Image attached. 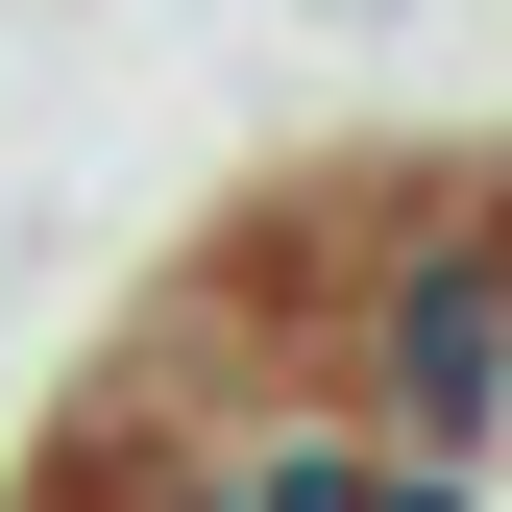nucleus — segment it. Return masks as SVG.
I'll list each match as a JSON object with an SVG mask.
<instances>
[{"label": "nucleus", "instance_id": "nucleus-2", "mask_svg": "<svg viewBox=\"0 0 512 512\" xmlns=\"http://www.w3.org/2000/svg\"><path fill=\"white\" fill-rule=\"evenodd\" d=\"M366 464H391L366 415H244V439H196V488H220V512H366Z\"/></svg>", "mask_w": 512, "mask_h": 512}, {"label": "nucleus", "instance_id": "nucleus-1", "mask_svg": "<svg viewBox=\"0 0 512 512\" xmlns=\"http://www.w3.org/2000/svg\"><path fill=\"white\" fill-rule=\"evenodd\" d=\"M342 415L439 439V464H512V220H391L342 293Z\"/></svg>", "mask_w": 512, "mask_h": 512}]
</instances>
